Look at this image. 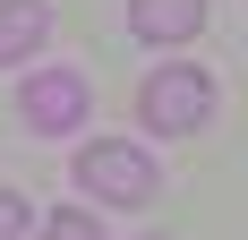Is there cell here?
Segmentation results:
<instances>
[{
	"instance_id": "obj_1",
	"label": "cell",
	"mask_w": 248,
	"mask_h": 240,
	"mask_svg": "<svg viewBox=\"0 0 248 240\" xmlns=\"http://www.w3.org/2000/svg\"><path fill=\"white\" fill-rule=\"evenodd\" d=\"M69 171H77V189L94 197V206H146L163 189V163H154L146 146H128V137H94Z\"/></svg>"
},
{
	"instance_id": "obj_2",
	"label": "cell",
	"mask_w": 248,
	"mask_h": 240,
	"mask_svg": "<svg viewBox=\"0 0 248 240\" xmlns=\"http://www.w3.org/2000/svg\"><path fill=\"white\" fill-rule=\"evenodd\" d=\"M205 112H214V77L205 69H154L137 86V120H146L154 137H188Z\"/></svg>"
},
{
	"instance_id": "obj_3",
	"label": "cell",
	"mask_w": 248,
	"mask_h": 240,
	"mask_svg": "<svg viewBox=\"0 0 248 240\" xmlns=\"http://www.w3.org/2000/svg\"><path fill=\"white\" fill-rule=\"evenodd\" d=\"M86 103H94V86H86L77 69H34L17 86V120L34 129V137H69L77 120H86Z\"/></svg>"
},
{
	"instance_id": "obj_4",
	"label": "cell",
	"mask_w": 248,
	"mask_h": 240,
	"mask_svg": "<svg viewBox=\"0 0 248 240\" xmlns=\"http://www.w3.org/2000/svg\"><path fill=\"white\" fill-rule=\"evenodd\" d=\"M128 26H137L146 43H188L205 26V0H128Z\"/></svg>"
},
{
	"instance_id": "obj_5",
	"label": "cell",
	"mask_w": 248,
	"mask_h": 240,
	"mask_svg": "<svg viewBox=\"0 0 248 240\" xmlns=\"http://www.w3.org/2000/svg\"><path fill=\"white\" fill-rule=\"evenodd\" d=\"M43 34H51L43 0H0V69H17L26 51H43Z\"/></svg>"
},
{
	"instance_id": "obj_6",
	"label": "cell",
	"mask_w": 248,
	"mask_h": 240,
	"mask_svg": "<svg viewBox=\"0 0 248 240\" xmlns=\"http://www.w3.org/2000/svg\"><path fill=\"white\" fill-rule=\"evenodd\" d=\"M43 240H103V223L86 206H60V215H43Z\"/></svg>"
},
{
	"instance_id": "obj_7",
	"label": "cell",
	"mask_w": 248,
	"mask_h": 240,
	"mask_svg": "<svg viewBox=\"0 0 248 240\" xmlns=\"http://www.w3.org/2000/svg\"><path fill=\"white\" fill-rule=\"evenodd\" d=\"M26 223H34V215H26V197L0 189V240H26Z\"/></svg>"
},
{
	"instance_id": "obj_8",
	"label": "cell",
	"mask_w": 248,
	"mask_h": 240,
	"mask_svg": "<svg viewBox=\"0 0 248 240\" xmlns=\"http://www.w3.org/2000/svg\"><path fill=\"white\" fill-rule=\"evenodd\" d=\"M154 240H163V232H154Z\"/></svg>"
}]
</instances>
